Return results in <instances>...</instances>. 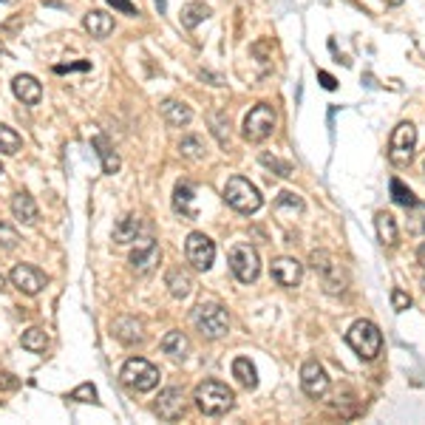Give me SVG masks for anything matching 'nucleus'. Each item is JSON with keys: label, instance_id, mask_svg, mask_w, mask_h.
Returning <instances> with one entry per match:
<instances>
[{"label": "nucleus", "instance_id": "23", "mask_svg": "<svg viewBox=\"0 0 425 425\" xmlns=\"http://www.w3.org/2000/svg\"><path fill=\"white\" fill-rule=\"evenodd\" d=\"M164 284H167L170 295L179 298V301H185V298L193 292V278H190V272H185L182 267H179V270H170L167 278H164Z\"/></svg>", "mask_w": 425, "mask_h": 425}, {"label": "nucleus", "instance_id": "42", "mask_svg": "<svg viewBox=\"0 0 425 425\" xmlns=\"http://www.w3.org/2000/svg\"><path fill=\"white\" fill-rule=\"evenodd\" d=\"M156 6H159V12H164V0H156Z\"/></svg>", "mask_w": 425, "mask_h": 425}, {"label": "nucleus", "instance_id": "17", "mask_svg": "<svg viewBox=\"0 0 425 425\" xmlns=\"http://www.w3.org/2000/svg\"><path fill=\"white\" fill-rule=\"evenodd\" d=\"M114 334H116L119 343H125V346H139L142 340H145V326L137 318H119L114 323Z\"/></svg>", "mask_w": 425, "mask_h": 425}, {"label": "nucleus", "instance_id": "4", "mask_svg": "<svg viewBox=\"0 0 425 425\" xmlns=\"http://www.w3.org/2000/svg\"><path fill=\"white\" fill-rule=\"evenodd\" d=\"M122 382L128 389H134V392H153L159 386V369L145 360V357H131V360H125L122 371H119Z\"/></svg>", "mask_w": 425, "mask_h": 425}, {"label": "nucleus", "instance_id": "28", "mask_svg": "<svg viewBox=\"0 0 425 425\" xmlns=\"http://www.w3.org/2000/svg\"><path fill=\"white\" fill-rule=\"evenodd\" d=\"M20 343H23V349H29V352H34V355H42V352L49 349V334L42 332L40 326H31V329L23 332Z\"/></svg>", "mask_w": 425, "mask_h": 425}, {"label": "nucleus", "instance_id": "41", "mask_svg": "<svg viewBox=\"0 0 425 425\" xmlns=\"http://www.w3.org/2000/svg\"><path fill=\"white\" fill-rule=\"evenodd\" d=\"M417 261H419V267L425 270V241L419 244V249H417Z\"/></svg>", "mask_w": 425, "mask_h": 425}, {"label": "nucleus", "instance_id": "20", "mask_svg": "<svg viewBox=\"0 0 425 425\" xmlns=\"http://www.w3.org/2000/svg\"><path fill=\"white\" fill-rule=\"evenodd\" d=\"M82 26H85V31H88L91 37L102 40V37H108V34L114 31V17H111V15H105V12H100V9H94V12L85 15Z\"/></svg>", "mask_w": 425, "mask_h": 425}, {"label": "nucleus", "instance_id": "15", "mask_svg": "<svg viewBox=\"0 0 425 425\" xmlns=\"http://www.w3.org/2000/svg\"><path fill=\"white\" fill-rule=\"evenodd\" d=\"M272 278H275V284L292 289L304 278V264L295 258H278V261H272Z\"/></svg>", "mask_w": 425, "mask_h": 425}, {"label": "nucleus", "instance_id": "44", "mask_svg": "<svg viewBox=\"0 0 425 425\" xmlns=\"http://www.w3.org/2000/svg\"><path fill=\"white\" fill-rule=\"evenodd\" d=\"M3 286H6V278H3V275H0V289H3Z\"/></svg>", "mask_w": 425, "mask_h": 425}, {"label": "nucleus", "instance_id": "26", "mask_svg": "<svg viewBox=\"0 0 425 425\" xmlns=\"http://www.w3.org/2000/svg\"><path fill=\"white\" fill-rule=\"evenodd\" d=\"M233 377L241 382L244 389H255V386H258V371H255V366L247 357H235L233 360Z\"/></svg>", "mask_w": 425, "mask_h": 425}, {"label": "nucleus", "instance_id": "29", "mask_svg": "<svg viewBox=\"0 0 425 425\" xmlns=\"http://www.w3.org/2000/svg\"><path fill=\"white\" fill-rule=\"evenodd\" d=\"M210 17V6H204V3H187L185 9H182V26L185 29H196L199 23H204Z\"/></svg>", "mask_w": 425, "mask_h": 425}, {"label": "nucleus", "instance_id": "27", "mask_svg": "<svg viewBox=\"0 0 425 425\" xmlns=\"http://www.w3.org/2000/svg\"><path fill=\"white\" fill-rule=\"evenodd\" d=\"M91 145L97 148V156L102 159V170H105V173H116V170H119V156H116V150L111 148V142H108L105 137H94Z\"/></svg>", "mask_w": 425, "mask_h": 425}, {"label": "nucleus", "instance_id": "13", "mask_svg": "<svg viewBox=\"0 0 425 425\" xmlns=\"http://www.w3.org/2000/svg\"><path fill=\"white\" fill-rule=\"evenodd\" d=\"M301 386L309 397H323L329 392V377H326V369L318 363V360H307L304 369H301Z\"/></svg>", "mask_w": 425, "mask_h": 425}, {"label": "nucleus", "instance_id": "32", "mask_svg": "<svg viewBox=\"0 0 425 425\" xmlns=\"http://www.w3.org/2000/svg\"><path fill=\"white\" fill-rule=\"evenodd\" d=\"M392 199H394L400 207H417V204H419L417 196H414L400 179H392Z\"/></svg>", "mask_w": 425, "mask_h": 425}, {"label": "nucleus", "instance_id": "12", "mask_svg": "<svg viewBox=\"0 0 425 425\" xmlns=\"http://www.w3.org/2000/svg\"><path fill=\"white\" fill-rule=\"evenodd\" d=\"M9 281H12V286H17L23 295H37V292H42V286L49 284V278L42 275L37 267H31V264H17V267L12 270V275H9Z\"/></svg>", "mask_w": 425, "mask_h": 425}, {"label": "nucleus", "instance_id": "37", "mask_svg": "<svg viewBox=\"0 0 425 425\" xmlns=\"http://www.w3.org/2000/svg\"><path fill=\"white\" fill-rule=\"evenodd\" d=\"M392 307H394V312H405L411 307V295L403 289H392Z\"/></svg>", "mask_w": 425, "mask_h": 425}, {"label": "nucleus", "instance_id": "5", "mask_svg": "<svg viewBox=\"0 0 425 425\" xmlns=\"http://www.w3.org/2000/svg\"><path fill=\"white\" fill-rule=\"evenodd\" d=\"M193 326L210 337V340H219L230 332V318H227V309L219 307V304H199L193 309Z\"/></svg>", "mask_w": 425, "mask_h": 425}, {"label": "nucleus", "instance_id": "22", "mask_svg": "<svg viewBox=\"0 0 425 425\" xmlns=\"http://www.w3.org/2000/svg\"><path fill=\"white\" fill-rule=\"evenodd\" d=\"M187 349H190V340L185 332H167L162 337V352L173 360H185L187 357Z\"/></svg>", "mask_w": 425, "mask_h": 425}, {"label": "nucleus", "instance_id": "14", "mask_svg": "<svg viewBox=\"0 0 425 425\" xmlns=\"http://www.w3.org/2000/svg\"><path fill=\"white\" fill-rule=\"evenodd\" d=\"M159 258H162L159 244H156V241H150V238H145V241H142V244H137V249L131 252V267H134V272H137V275H148V272H153V270H156Z\"/></svg>", "mask_w": 425, "mask_h": 425}, {"label": "nucleus", "instance_id": "36", "mask_svg": "<svg viewBox=\"0 0 425 425\" xmlns=\"http://www.w3.org/2000/svg\"><path fill=\"white\" fill-rule=\"evenodd\" d=\"M17 241H20L17 230L0 222V247H6V249H15V247H17Z\"/></svg>", "mask_w": 425, "mask_h": 425}, {"label": "nucleus", "instance_id": "33", "mask_svg": "<svg viewBox=\"0 0 425 425\" xmlns=\"http://www.w3.org/2000/svg\"><path fill=\"white\" fill-rule=\"evenodd\" d=\"M261 164H267V167L278 170V176H284V179H289V176L295 173V167H292L289 162H281L278 156H270V153H261Z\"/></svg>", "mask_w": 425, "mask_h": 425}, {"label": "nucleus", "instance_id": "21", "mask_svg": "<svg viewBox=\"0 0 425 425\" xmlns=\"http://www.w3.org/2000/svg\"><path fill=\"white\" fill-rule=\"evenodd\" d=\"M374 224H377V235H380L382 244H386V247H397V241H400V230H397V222H394L392 212L380 210L377 216H374Z\"/></svg>", "mask_w": 425, "mask_h": 425}, {"label": "nucleus", "instance_id": "45", "mask_svg": "<svg viewBox=\"0 0 425 425\" xmlns=\"http://www.w3.org/2000/svg\"><path fill=\"white\" fill-rule=\"evenodd\" d=\"M0 54H3V42H0Z\"/></svg>", "mask_w": 425, "mask_h": 425}, {"label": "nucleus", "instance_id": "24", "mask_svg": "<svg viewBox=\"0 0 425 425\" xmlns=\"http://www.w3.org/2000/svg\"><path fill=\"white\" fill-rule=\"evenodd\" d=\"M12 212L15 219L23 222V224H34L37 222V204L29 193H15L12 196Z\"/></svg>", "mask_w": 425, "mask_h": 425}, {"label": "nucleus", "instance_id": "34", "mask_svg": "<svg viewBox=\"0 0 425 425\" xmlns=\"http://www.w3.org/2000/svg\"><path fill=\"white\" fill-rule=\"evenodd\" d=\"M71 400H77V403H97V389L91 386V382H82V386H77L71 392Z\"/></svg>", "mask_w": 425, "mask_h": 425}, {"label": "nucleus", "instance_id": "40", "mask_svg": "<svg viewBox=\"0 0 425 425\" xmlns=\"http://www.w3.org/2000/svg\"><path fill=\"white\" fill-rule=\"evenodd\" d=\"M318 79H320V85H323L326 91H334L337 88V79L332 74H326V71H318Z\"/></svg>", "mask_w": 425, "mask_h": 425}, {"label": "nucleus", "instance_id": "7", "mask_svg": "<svg viewBox=\"0 0 425 425\" xmlns=\"http://www.w3.org/2000/svg\"><path fill=\"white\" fill-rule=\"evenodd\" d=\"M272 131H275V111H272V105L261 102V105H255L244 116L241 134H244L247 142H264L267 137H272Z\"/></svg>", "mask_w": 425, "mask_h": 425}, {"label": "nucleus", "instance_id": "43", "mask_svg": "<svg viewBox=\"0 0 425 425\" xmlns=\"http://www.w3.org/2000/svg\"><path fill=\"white\" fill-rule=\"evenodd\" d=\"M386 3H392V6H400V3H403V0H386Z\"/></svg>", "mask_w": 425, "mask_h": 425}, {"label": "nucleus", "instance_id": "38", "mask_svg": "<svg viewBox=\"0 0 425 425\" xmlns=\"http://www.w3.org/2000/svg\"><path fill=\"white\" fill-rule=\"evenodd\" d=\"M108 3L114 6V9H119L122 15H128V17H137L139 12H137V6L131 3V0H108Z\"/></svg>", "mask_w": 425, "mask_h": 425}, {"label": "nucleus", "instance_id": "3", "mask_svg": "<svg viewBox=\"0 0 425 425\" xmlns=\"http://www.w3.org/2000/svg\"><path fill=\"white\" fill-rule=\"evenodd\" d=\"M346 340L363 360H374L382 352V332L371 320H355L346 332Z\"/></svg>", "mask_w": 425, "mask_h": 425}, {"label": "nucleus", "instance_id": "10", "mask_svg": "<svg viewBox=\"0 0 425 425\" xmlns=\"http://www.w3.org/2000/svg\"><path fill=\"white\" fill-rule=\"evenodd\" d=\"M414 148H417V128L411 122H400L392 134V142H389V159L397 167H405L414 156Z\"/></svg>", "mask_w": 425, "mask_h": 425}, {"label": "nucleus", "instance_id": "31", "mask_svg": "<svg viewBox=\"0 0 425 425\" xmlns=\"http://www.w3.org/2000/svg\"><path fill=\"white\" fill-rule=\"evenodd\" d=\"M179 153H182L185 159H193V162L204 159V153H207L204 139H201V137H185V139L179 142Z\"/></svg>", "mask_w": 425, "mask_h": 425}, {"label": "nucleus", "instance_id": "18", "mask_svg": "<svg viewBox=\"0 0 425 425\" xmlns=\"http://www.w3.org/2000/svg\"><path fill=\"white\" fill-rule=\"evenodd\" d=\"M196 187L190 182H179L173 190V207L176 212H182L185 219H199V210H196Z\"/></svg>", "mask_w": 425, "mask_h": 425}, {"label": "nucleus", "instance_id": "19", "mask_svg": "<svg viewBox=\"0 0 425 425\" xmlns=\"http://www.w3.org/2000/svg\"><path fill=\"white\" fill-rule=\"evenodd\" d=\"M162 116H164L167 125L185 128V125H190L193 111H190L185 102H179V100H164V102H162Z\"/></svg>", "mask_w": 425, "mask_h": 425}, {"label": "nucleus", "instance_id": "35", "mask_svg": "<svg viewBox=\"0 0 425 425\" xmlns=\"http://www.w3.org/2000/svg\"><path fill=\"white\" fill-rule=\"evenodd\" d=\"M275 207H289V210H295V212H304L301 196H295V193H289V190H284V193L275 199Z\"/></svg>", "mask_w": 425, "mask_h": 425}, {"label": "nucleus", "instance_id": "11", "mask_svg": "<svg viewBox=\"0 0 425 425\" xmlns=\"http://www.w3.org/2000/svg\"><path fill=\"white\" fill-rule=\"evenodd\" d=\"M153 411H156V417L164 419V422L179 419L182 411H185V392L176 389V386L162 389V392H159V400H156V405H153Z\"/></svg>", "mask_w": 425, "mask_h": 425}, {"label": "nucleus", "instance_id": "8", "mask_svg": "<svg viewBox=\"0 0 425 425\" xmlns=\"http://www.w3.org/2000/svg\"><path fill=\"white\" fill-rule=\"evenodd\" d=\"M230 270L233 275L241 281V284H252L255 278H258L261 272V258L258 252H255V247L249 244H235L230 249Z\"/></svg>", "mask_w": 425, "mask_h": 425}, {"label": "nucleus", "instance_id": "6", "mask_svg": "<svg viewBox=\"0 0 425 425\" xmlns=\"http://www.w3.org/2000/svg\"><path fill=\"white\" fill-rule=\"evenodd\" d=\"M224 201H227L233 210L247 212V216L264 204L258 187H255L249 179H244V176H233V179L224 185Z\"/></svg>", "mask_w": 425, "mask_h": 425}, {"label": "nucleus", "instance_id": "39", "mask_svg": "<svg viewBox=\"0 0 425 425\" xmlns=\"http://www.w3.org/2000/svg\"><path fill=\"white\" fill-rule=\"evenodd\" d=\"M91 63H68V65H54L57 74H65V71H88Z\"/></svg>", "mask_w": 425, "mask_h": 425}, {"label": "nucleus", "instance_id": "9", "mask_svg": "<svg viewBox=\"0 0 425 425\" xmlns=\"http://www.w3.org/2000/svg\"><path fill=\"white\" fill-rule=\"evenodd\" d=\"M185 258L193 270L207 272L212 267V261H216V244H212L204 233H190L185 241Z\"/></svg>", "mask_w": 425, "mask_h": 425}, {"label": "nucleus", "instance_id": "2", "mask_svg": "<svg viewBox=\"0 0 425 425\" xmlns=\"http://www.w3.org/2000/svg\"><path fill=\"white\" fill-rule=\"evenodd\" d=\"M309 264L315 270V275L320 278V286L329 292V295H340V292H346V270L343 264H340L332 252L326 249H318L309 255Z\"/></svg>", "mask_w": 425, "mask_h": 425}, {"label": "nucleus", "instance_id": "46", "mask_svg": "<svg viewBox=\"0 0 425 425\" xmlns=\"http://www.w3.org/2000/svg\"><path fill=\"white\" fill-rule=\"evenodd\" d=\"M0 173H3V164H0Z\"/></svg>", "mask_w": 425, "mask_h": 425}, {"label": "nucleus", "instance_id": "47", "mask_svg": "<svg viewBox=\"0 0 425 425\" xmlns=\"http://www.w3.org/2000/svg\"><path fill=\"white\" fill-rule=\"evenodd\" d=\"M422 289H425V281H422Z\"/></svg>", "mask_w": 425, "mask_h": 425}, {"label": "nucleus", "instance_id": "25", "mask_svg": "<svg viewBox=\"0 0 425 425\" xmlns=\"http://www.w3.org/2000/svg\"><path fill=\"white\" fill-rule=\"evenodd\" d=\"M139 230H142V222H139L137 216H125V219H119L116 227H114V241H116V244H131V241H137Z\"/></svg>", "mask_w": 425, "mask_h": 425}, {"label": "nucleus", "instance_id": "16", "mask_svg": "<svg viewBox=\"0 0 425 425\" xmlns=\"http://www.w3.org/2000/svg\"><path fill=\"white\" fill-rule=\"evenodd\" d=\"M12 91H15V97H17L23 105H37L40 97H42V85H40L31 74H17V77L12 79Z\"/></svg>", "mask_w": 425, "mask_h": 425}, {"label": "nucleus", "instance_id": "1", "mask_svg": "<svg viewBox=\"0 0 425 425\" xmlns=\"http://www.w3.org/2000/svg\"><path fill=\"white\" fill-rule=\"evenodd\" d=\"M193 400H196V405H199L201 414H207V417H222V414H227L233 408L235 394L224 386V382H219V380H204V382H199V386H196Z\"/></svg>", "mask_w": 425, "mask_h": 425}, {"label": "nucleus", "instance_id": "30", "mask_svg": "<svg viewBox=\"0 0 425 425\" xmlns=\"http://www.w3.org/2000/svg\"><path fill=\"white\" fill-rule=\"evenodd\" d=\"M20 148H23V139H20V134L15 131V128H9V125H0V153H6V156H15Z\"/></svg>", "mask_w": 425, "mask_h": 425}]
</instances>
